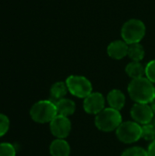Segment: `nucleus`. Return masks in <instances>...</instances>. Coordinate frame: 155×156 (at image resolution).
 I'll return each instance as SVG.
<instances>
[{
	"label": "nucleus",
	"instance_id": "9",
	"mask_svg": "<svg viewBox=\"0 0 155 156\" xmlns=\"http://www.w3.org/2000/svg\"><path fill=\"white\" fill-rule=\"evenodd\" d=\"M105 107V98L100 92H91L88 97L84 99L83 108L89 114L97 115Z\"/></svg>",
	"mask_w": 155,
	"mask_h": 156
},
{
	"label": "nucleus",
	"instance_id": "24",
	"mask_svg": "<svg viewBox=\"0 0 155 156\" xmlns=\"http://www.w3.org/2000/svg\"><path fill=\"white\" fill-rule=\"evenodd\" d=\"M153 124H154V126H155V117H154V120H153Z\"/></svg>",
	"mask_w": 155,
	"mask_h": 156
},
{
	"label": "nucleus",
	"instance_id": "10",
	"mask_svg": "<svg viewBox=\"0 0 155 156\" xmlns=\"http://www.w3.org/2000/svg\"><path fill=\"white\" fill-rule=\"evenodd\" d=\"M129 45L123 40L112 41L107 48L108 55L113 59H122L128 55Z\"/></svg>",
	"mask_w": 155,
	"mask_h": 156
},
{
	"label": "nucleus",
	"instance_id": "7",
	"mask_svg": "<svg viewBox=\"0 0 155 156\" xmlns=\"http://www.w3.org/2000/svg\"><path fill=\"white\" fill-rule=\"evenodd\" d=\"M49 128L51 133L57 139H65L71 131V122L68 117L57 115L50 122Z\"/></svg>",
	"mask_w": 155,
	"mask_h": 156
},
{
	"label": "nucleus",
	"instance_id": "6",
	"mask_svg": "<svg viewBox=\"0 0 155 156\" xmlns=\"http://www.w3.org/2000/svg\"><path fill=\"white\" fill-rule=\"evenodd\" d=\"M116 136L123 144H133L142 138V126L132 121L122 122L116 130Z\"/></svg>",
	"mask_w": 155,
	"mask_h": 156
},
{
	"label": "nucleus",
	"instance_id": "14",
	"mask_svg": "<svg viewBox=\"0 0 155 156\" xmlns=\"http://www.w3.org/2000/svg\"><path fill=\"white\" fill-rule=\"evenodd\" d=\"M125 71H126L127 75L130 78H132V80L142 78V77H143V75H145V68L143 66V64L140 61L130 62L126 66Z\"/></svg>",
	"mask_w": 155,
	"mask_h": 156
},
{
	"label": "nucleus",
	"instance_id": "19",
	"mask_svg": "<svg viewBox=\"0 0 155 156\" xmlns=\"http://www.w3.org/2000/svg\"><path fill=\"white\" fill-rule=\"evenodd\" d=\"M122 156H149L148 152L142 148V147H131L126 149L122 154Z\"/></svg>",
	"mask_w": 155,
	"mask_h": 156
},
{
	"label": "nucleus",
	"instance_id": "13",
	"mask_svg": "<svg viewBox=\"0 0 155 156\" xmlns=\"http://www.w3.org/2000/svg\"><path fill=\"white\" fill-rule=\"evenodd\" d=\"M58 115H62L65 117H69L72 115L76 111V104L74 101L67 98H63L55 102Z\"/></svg>",
	"mask_w": 155,
	"mask_h": 156
},
{
	"label": "nucleus",
	"instance_id": "4",
	"mask_svg": "<svg viewBox=\"0 0 155 156\" xmlns=\"http://www.w3.org/2000/svg\"><path fill=\"white\" fill-rule=\"evenodd\" d=\"M58 115L56 104L51 101H39L30 109L32 120L38 123L50 122Z\"/></svg>",
	"mask_w": 155,
	"mask_h": 156
},
{
	"label": "nucleus",
	"instance_id": "18",
	"mask_svg": "<svg viewBox=\"0 0 155 156\" xmlns=\"http://www.w3.org/2000/svg\"><path fill=\"white\" fill-rule=\"evenodd\" d=\"M16 151L15 146L9 143L0 144V156H16Z\"/></svg>",
	"mask_w": 155,
	"mask_h": 156
},
{
	"label": "nucleus",
	"instance_id": "3",
	"mask_svg": "<svg viewBox=\"0 0 155 156\" xmlns=\"http://www.w3.org/2000/svg\"><path fill=\"white\" fill-rule=\"evenodd\" d=\"M146 33V27L144 23L140 19H130L125 22L122 27L121 35L122 40L128 45L133 43H140L144 37Z\"/></svg>",
	"mask_w": 155,
	"mask_h": 156
},
{
	"label": "nucleus",
	"instance_id": "16",
	"mask_svg": "<svg viewBox=\"0 0 155 156\" xmlns=\"http://www.w3.org/2000/svg\"><path fill=\"white\" fill-rule=\"evenodd\" d=\"M145 51L140 43L130 44L128 48V56L132 61H141L143 59Z\"/></svg>",
	"mask_w": 155,
	"mask_h": 156
},
{
	"label": "nucleus",
	"instance_id": "12",
	"mask_svg": "<svg viewBox=\"0 0 155 156\" xmlns=\"http://www.w3.org/2000/svg\"><path fill=\"white\" fill-rule=\"evenodd\" d=\"M49 153L51 156H69L70 146L64 139H56L50 144Z\"/></svg>",
	"mask_w": 155,
	"mask_h": 156
},
{
	"label": "nucleus",
	"instance_id": "5",
	"mask_svg": "<svg viewBox=\"0 0 155 156\" xmlns=\"http://www.w3.org/2000/svg\"><path fill=\"white\" fill-rule=\"evenodd\" d=\"M69 91L75 97L85 99L92 92L91 82L84 76L71 75L66 80Z\"/></svg>",
	"mask_w": 155,
	"mask_h": 156
},
{
	"label": "nucleus",
	"instance_id": "8",
	"mask_svg": "<svg viewBox=\"0 0 155 156\" xmlns=\"http://www.w3.org/2000/svg\"><path fill=\"white\" fill-rule=\"evenodd\" d=\"M131 116L139 124H148L153 120L154 113L150 105L144 103H135L131 109Z\"/></svg>",
	"mask_w": 155,
	"mask_h": 156
},
{
	"label": "nucleus",
	"instance_id": "15",
	"mask_svg": "<svg viewBox=\"0 0 155 156\" xmlns=\"http://www.w3.org/2000/svg\"><path fill=\"white\" fill-rule=\"evenodd\" d=\"M68 91H69V90H68L66 82L58 81L51 86L50 96L53 98V100H56L58 101L65 98Z\"/></svg>",
	"mask_w": 155,
	"mask_h": 156
},
{
	"label": "nucleus",
	"instance_id": "21",
	"mask_svg": "<svg viewBox=\"0 0 155 156\" xmlns=\"http://www.w3.org/2000/svg\"><path fill=\"white\" fill-rule=\"evenodd\" d=\"M10 122L6 115L0 113V137L4 136L9 130Z\"/></svg>",
	"mask_w": 155,
	"mask_h": 156
},
{
	"label": "nucleus",
	"instance_id": "23",
	"mask_svg": "<svg viewBox=\"0 0 155 156\" xmlns=\"http://www.w3.org/2000/svg\"><path fill=\"white\" fill-rule=\"evenodd\" d=\"M151 108H152V110H153V113L155 114V100L151 103Z\"/></svg>",
	"mask_w": 155,
	"mask_h": 156
},
{
	"label": "nucleus",
	"instance_id": "20",
	"mask_svg": "<svg viewBox=\"0 0 155 156\" xmlns=\"http://www.w3.org/2000/svg\"><path fill=\"white\" fill-rule=\"evenodd\" d=\"M145 77L150 81H152L153 83H155V59L151 60L146 65V67H145Z\"/></svg>",
	"mask_w": 155,
	"mask_h": 156
},
{
	"label": "nucleus",
	"instance_id": "1",
	"mask_svg": "<svg viewBox=\"0 0 155 156\" xmlns=\"http://www.w3.org/2000/svg\"><path fill=\"white\" fill-rule=\"evenodd\" d=\"M128 92L136 103H152L155 100V87L146 77L133 79L128 85Z\"/></svg>",
	"mask_w": 155,
	"mask_h": 156
},
{
	"label": "nucleus",
	"instance_id": "11",
	"mask_svg": "<svg viewBox=\"0 0 155 156\" xmlns=\"http://www.w3.org/2000/svg\"><path fill=\"white\" fill-rule=\"evenodd\" d=\"M107 101L111 108L117 111H121L126 102V97L124 93L120 90H112L108 93Z\"/></svg>",
	"mask_w": 155,
	"mask_h": 156
},
{
	"label": "nucleus",
	"instance_id": "2",
	"mask_svg": "<svg viewBox=\"0 0 155 156\" xmlns=\"http://www.w3.org/2000/svg\"><path fill=\"white\" fill-rule=\"evenodd\" d=\"M122 122V117L120 111L112 108L103 109L95 117L96 127L102 132L109 133L116 131Z\"/></svg>",
	"mask_w": 155,
	"mask_h": 156
},
{
	"label": "nucleus",
	"instance_id": "22",
	"mask_svg": "<svg viewBox=\"0 0 155 156\" xmlns=\"http://www.w3.org/2000/svg\"><path fill=\"white\" fill-rule=\"evenodd\" d=\"M147 152H148V155L149 156H155V140H153L150 144Z\"/></svg>",
	"mask_w": 155,
	"mask_h": 156
},
{
	"label": "nucleus",
	"instance_id": "17",
	"mask_svg": "<svg viewBox=\"0 0 155 156\" xmlns=\"http://www.w3.org/2000/svg\"><path fill=\"white\" fill-rule=\"evenodd\" d=\"M142 138L146 141L155 140V126L154 124H145L142 126Z\"/></svg>",
	"mask_w": 155,
	"mask_h": 156
}]
</instances>
